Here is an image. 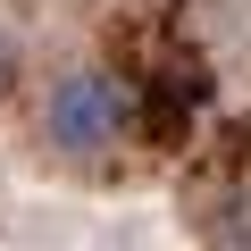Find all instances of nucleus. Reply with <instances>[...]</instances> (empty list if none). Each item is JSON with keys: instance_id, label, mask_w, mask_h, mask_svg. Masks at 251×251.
Wrapping results in <instances>:
<instances>
[{"instance_id": "nucleus-1", "label": "nucleus", "mask_w": 251, "mask_h": 251, "mask_svg": "<svg viewBox=\"0 0 251 251\" xmlns=\"http://www.w3.org/2000/svg\"><path fill=\"white\" fill-rule=\"evenodd\" d=\"M42 134L67 159H109L126 134H134V100H126V84L109 67H67L50 84V100H42Z\"/></svg>"}]
</instances>
